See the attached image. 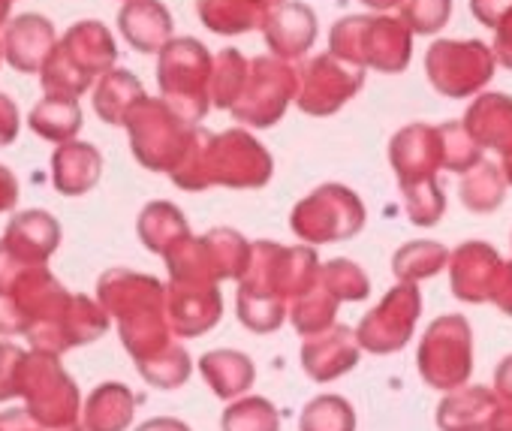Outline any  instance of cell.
I'll return each mask as SVG.
<instances>
[{"instance_id": "obj_21", "label": "cell", "mask_w": 512, "mask_h": 431, "mask_svg": "<svg viewBox=\"0 0 512 431\" xmlns=\"http://www.w3.org/2000/svg\"><path fill=\"white\" fill-rule=\"evenodd\" d=\"M509 245H512V239H509Z\"/></svg>"}, {"instance_id": "obj_2", "label": "cell", "mask_w": 512, "mask_h": 431, "mask_svg": "<svg viewBox=\"0 0 512 431\" xmlns=\"http://www.w3.org/2000/svg\"><path fill=\"white\" fill-rule=\"evenodd\" d=\"M494 64L497 61L482 40H440L425 58L431 85L452 100L479 94L491 82Z\"/></svg>"}, {"instance_id": "obj_20", "label": "cell", "mask_w": 512, "mask_h": 431, "mask_svg": "<svg viewBox=\"0 0 512 431\" xmlns=\"http://www.w3.org/2000/svg\"><path fill=\"white\" fill-rule=\"evenodd\" d=\"M374 7H392V4H401V0H368Z\"/></svg>"}, {"instance_id": "obj_16", "label": "cell", "mask_w": 512, "mask_h": 431, "mask_svg": "<svg viewBox=\"0 0 512 431\" xmlns=\"http://www.w3.org/2000/svg\"><path fill=\"white\" fill-rule=\"evenodd\" d=\"M494 61L506 70H512V13L494 28V49H491Z\"/></svg>"}, {"instance_id": "obj_10", "label": "cell", "mask_w": 512, "mask_h": 431, "mask_svg": "<svg viewBox=\"0 0 512 431\" xmlns=\"http://www.w3.org/2000/svg\"><path fill=\"white\" fill-rule=\"evenodd\" d=\"M440 136V166L449 172H467L482 160V148L473 142V136L464 130L461 121H446L437 127Z\"/></svg>"}, {"instance_id": "obj_1", "label": "cell", "mask_w": 512, "mask_h": 431, "mask_svg": "<svg viewBox=\"0 0 512 431\" xmlns=\"http://www.w3.org/2000/svg\"><path fill=\"white\" fill-rule=\"evenodd\" d=\"M419 374L431 389L452 392L473 374V329L467 317H437L419 341Z\"/></svg>"}, {"instance_id": "obj_9", "label": "cell", "mask_w": 512, "mask_h": 431, "mask_svg": "<svg viewBox=\"0 0 512 431\" xmlns=\"http://www.w3.org/2000/svg\"><path fill=\"white\" fill-rule=\"evenodd\" d=\"M449 251L437 242H413L395 254V275L404 284H416L422 278H434L440 269H446Z\"/></svg>"}, {"instance_id": "obj_17", "label": "cell", "mask_w": 512, "mask_h": 431, "mask_svg": "<svg viewBox=\"0 0 512 431\" xmlns=\"http://www.w3.org/2000/svg\"><path fill=\"white\" fill-rule=\"evenodd\" d=\"M494 395L512 401V353L494 368Z\"/></svg>"}, {"instance_id": "obj_8", "label": "cell", "mask_w": 512, "mask_h": 431, "mask_svg": "<svg viewBox=\"0 0 512 431\" xmlns=\"http://www.w3.org/2000/svg\"><path fill=\"white\" fill-rule=\"evenodd\" d=\"M506 187L509 184H506L500 166L497 163H488V160H479L473 169H467L461 175L458 193H461V202H464L467 211H473V214H491V211H497L503 205Z\"/></svg>"}, {"instance_id": "obj_5", "label": "cell", "mask_w": 512, "mask_h": 431, "mask_svg": "<svg viewBox=\"0 0 512 431\" xmlns=\"http://www.w3.org/2000/svg\"><path fill=\"white\" fill-rule=\"evenodd\" d=\"M392 163L398 169V178L407 184L416 181H428L437 175L440 169V136L437 127H425V124H413L404 133L395 136L392 145Z\"/></svg>"}, {"instance_id": "obj_18", "label": "cell", "mask_w": 512, "mask_h": 431, "mask_svg": "<svg viewBox=\"0 0 512 431\" xmlns=\"http://www.w3.org/2000/svg\"><path fill=\"white\" fill-rule=\"evenodd\" d=\"M488 431H512V401L497 398L491 419H488Z\"/></svg>"}, {"instance_id": "obj_7", "label": "cell", "mask_w": 512, "mask_h": 431, "mask_svg": "<svg viewBox=\"0 0 512 431\" xmlns=\"http://www.w3.org/2000/svg\"><path fill=\"white\" fill-rule=\"evenodd\" d=\"M494 404H497L494 389L464 383L446 392V398L437 404V425L440 431H488Z\"/></svg>"}, {"instance_id": "obj_6", "label": "cell", "mask_w": 512, "mask_h": 431, "mask_svg": "<svg viewBox=\"0 0 512 431\" xmlns=\"http://www.w3.org/2000/svg\"><path fill=\"white\" fill-rule=\"evenodd\" d=\"M464 130L479 148H494L500 154L512 151V97L509 94H479L464 112Z\"/></svg>"}, {"instance_id": "obj_14", "label": "cell", "mask_w": 512, "mask_h": 431, "mask_svg": "<svg viewBox=\"0 0 512 431\" xmlns=\"http://www.w3.org/2000/svg\"><path fill=\"white\" fill-rule=\"evenodd\" d=\"M488 302H491L500 314L512 317V260H503V263H500L497 278H494L491 293H488Z\"/></svg>"}, {"instance_id": "obj_19", "label": "cell", "mask_w": 512, "mask_h": 431, "mask_svg": "<svg viewBox=\"0 0 512 431\" xmlns=\"http://www.w3.org/2000/svg\"><path fill=\"white\" fill-rule=\"evenodd\" d=\"M500 172H503V178H506V184H512V151H506V154H503V163H500Z\"/></svg>"}, {"instance_id": "obj_15", "label": "cell", "mask_w": 512, "mask_h": 431, "mask_svg": "<svg viewBox=\"0 0 512 431\" xmlns=\"http://www.w3.org/2000/svg\"><path fill=\"white\" fill-rule=\"evenodd\" d=\"M470 13L479 25L494 31L512 13V0H470Z\"/></svg>"}, {"instance_id": "obj_12", "label": "cell", "mask_w": 512, "mask_h": 431, "mask_svg": "<svg viewBox=\"0 0 512 431\" xmlns=\"http://www.w3.org/2000/svg\"><path fill=\"white\" fill-rule=\"evenodd\" d=\"M356 416L344 398H320L308 407L305 431H353Z\"/></svg>"}, {"instance_id": "obj_4", "label": "cell", "mask_w": 512, "mask_h": 431, "mask_svg": "<svg viewBox=\"0 0 512 431\" xmlns=\"http://www.w3.org/2000/svg\"><path fill=\"white\" fill-rule=\"evenodd\" d=\"M503 257L485 245V242H464L458 245L446 266H449V287L455 293V299L467 302V305H485L491 284L497 278Z\"/></svg>"}, {"instance_id": "obj_3", "label": "cell", "mask_w": 512, "mask_h": 431, "mask_svg": "<svg viewBox=\"0 0 512 431\" xmlns=\"http://www.w3.org/2000/svg\"><path fill=\"white\" fill-rule=\"evenodd\" d=\"M422 311V296L416 284H401L395 287L377 311L365 317L359 326V344L371 353H395L401 350L419 320Z\"/></svg>"}, {"instance_id": "obj_11", "label": "cell", "mask_w": 512, "mask_h": 431, "mask_svg": "<svg viewBox=\"0 0 512 431\" xmlns=\"http://www.w3.org/2000/svg\"><path fill=\"white\" fill-rule=\"evenodd\" d=\"M404 193H407V214H410V221L416 227H434L443 218L446 199H443V193H440L434 178L407 184Z\"/></svg>"}, {"instance_id": "obj_13", "label": "cell", "mask_w": 512, "mask_h": 431, "mask_svg": "<svg viewBox=\"0 0 512 431\" xmlns=\"http://www.w3.org/2000/svg\"><path fill=\"white\" fill-rule=\"evenodd\" d=\"M404 22L419 34H437L452 13V0H404Z\"/></svg>"}]
</instances>
